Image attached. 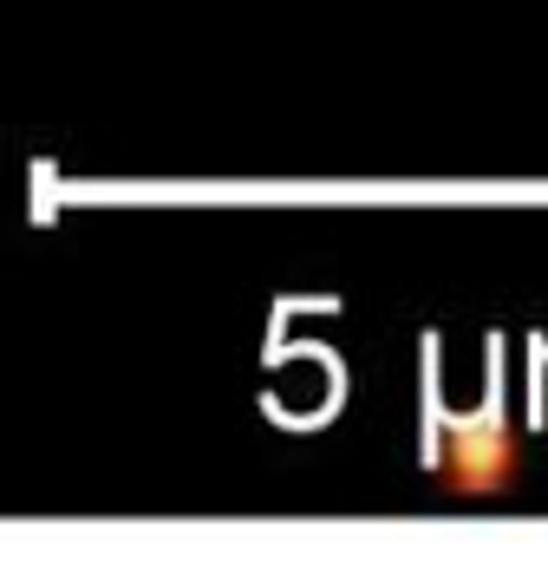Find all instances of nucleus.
<instances>
[{"mask_svg":"<svg viewBox=\"0 0 548 568\" xmlns=\"http://www.w3.org/2000/svg\"><path fill=\"white\" fill-rule=\"evenodd\" d=\"M516 464H522V445H516V432L503 418H464V425H450L444 457H438L450 497H503L516 484Z\"/></svg>","mask_w":548,"mask_h":568,"instance_id":"f257e3e1","label":"nucleus"}]
</instances>
